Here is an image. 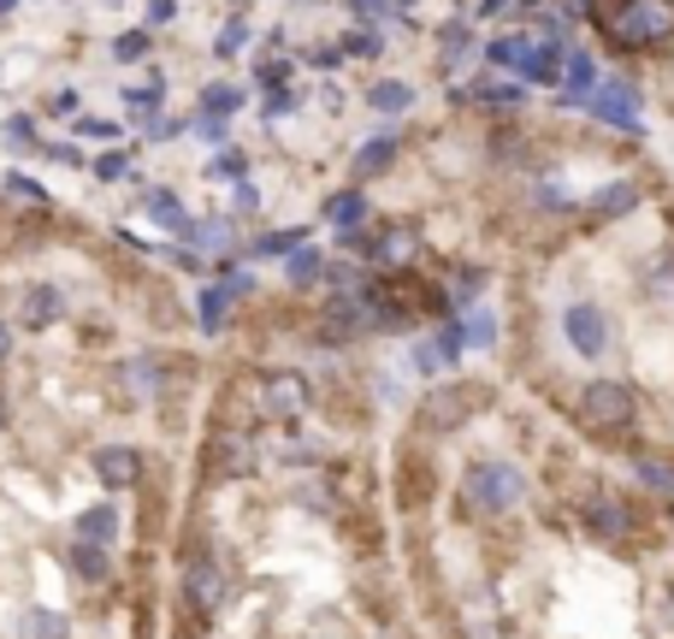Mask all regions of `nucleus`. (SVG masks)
<instances>
[{
	"mask_svg": "<svg viewBox=\"0 0 674 639\" xmlns=\"http://www.w3.org/2000/svg\"><path fill=\"white\" fill-rule=\"evenodd\" d=\"M562 338L580 361H598V355H610V343H615V320L603 315L598 302H568L562 308Z\"/></svg>",
	"mask_w": 674,
	"mask_h": 639,
	"instance_id": "f257e3e1",
	"label": "nucleus"
},
{
	"mask_svg": "<svg viewBox=\"0 0 674 639\" xmlns=\"http://www.w3.org/2000/svg\"><path fill=\"white\" fill-rule=\"evenodd\" d=\"M668 24H674V19H668L663 7H633L628 19L615 24V42H628V48H645V42H656V37H663Z\"/></svg>",
	"mask_w": 674,
	"mask_h": 639,
	"instance_id": "f03ea898",
	"label": "nucleus"
},
{
	"mask_svg": "<svg viewBox=\"0 0 674 639\" xmlns=\"http://www.w3.org/2000/svg\"><path fill=\"white\" fill-rule=\"evenodd\" d=\"M60 315H65V297L42 285V290H30V297H24V315H19V320L30 326V332H48V326H54Z\"/></svg>",
	"mask_w": 674,
	"mask_h": 639,
	"instance_id": "7ed1b4c3",
	"label": "nucleus"
},
{
	"mask_svg": "<svg viewBox=\"0 0 674 639\" xmlns=\"http://www.w3.org/2000/svg\"><path fill=\"white\" fill-rule=\"evenodd\" d=\"M532 54H539V42H521V37H504V42L486 48V60H491V65H509V72H527Z\"/></svg>",
	"mask_w": 674,
	"mask_h": 639,
	"instance_id": "20e7f679",
	"label": "nucleus"
},
{
	"mask_svg": "<svg viewBox=\"0 0 674 639\" xmlns=\"http://www.w3.org/2000/svg\"><path fill=\"white\" fill-rule=\"evenodd\" d=\"M414 249H421V237H414V226H391L385 237H379V255H385V261H408Z\"/></svg>",
	"mask_w": 674,
	"mask_h": 639,
	"instance_id": "39448f33",
	"label": "nucleus"
},
{
	"mask_svg": "<svg viewBox=\"0 0 674 639\" xmlns=\"http://www.w3.org/2000/svg\"><path fill=\"white\" fill-rule=\"evenodd\" d=\"M598 107L610 125H639V113H633V90H603L598 95Z\"/></svg>",
	"mask_w": 674,
	"mask_h": 639,
	"instance_id": "423d86ee",
	"label": "nucleus"
},
{
	"mask_svg": "<svg viewBox=\"0 0 674 639\" xmlns=\"http://www.w3.org/2000/svg\"><path fill=\"white\" fill-rule=\"evenodd\" d=\"M361 214H367V202H361L355 189H343V196H332V202H325V219H332V226H343V231H350Z\"/></svg>",
	"mask_w": 674,
	"mask_h": 639,
	"instance_id": "0eeeda50",
	"label": "nucleus"
},
{
	"mask_svg": "<svg viewBox=\"0 0 674 639\" xmlns=\"http://www.w3.org/2000/svg\"><path fill=\"white\" fill-rule=\"evenodd\" d=\"M592 78H598V65L585 60V54H574V60H568V101H585V90H592Z\"/></svg>",
	"mask_w": 674,
	"mask_h": 639,
	"instance_id": "6e6552de",
	"label": "nucleus"
},
{
	"mask_svg": "<svg viewBox=\"0 0 674 639\" xmlns=\"http://www.w3.org/2000/svg\"><path fill=\"white\" fill-rule=\"evenodd\" d=\"M408 101H414V90H408V83H396V78H391V83H379V90H373V107H379V113H403Z\"/></svg>",
	"mask_w": 674,
	"mask_h": 639,
	"instance_id": "1a4fd4ad",
	"label": "nucleus"
},
{
	"mask_svg": "<svg viewBox=\"0 0 674 639\" xmlns=\"http://www.w3.org/2000/svg\"><path fill=\"white\" fill-rule=\"evenodd\" d=\"M201 107L214 113V118H225V113H231V107H243V95H237V90H225V83H214V90L201 95Z\"/></svg>",
	"mask_w": 674,
	"mask_h": 639,
	"instance_id": "9d476101",
	"label": "nucleus"
},
{
	"mask_svg": "<svg viewBox=\"0 0 674 639\" xmlns=\"http://www.w3.org/2000/svg\"><path fill=\"white\" fill-rule=\"evenodd\" d=\"M391 154H396V143H391V136H385V143H367V148H361V172H385L391 166Z\"/></svg>",
	"mask_w": 674,
	"mask_h": 639,
	"instance_id": "9b49d317",
	"label": "nucleus"
},
{
	"mask_svg": "<svg viewBox=\"0 0 674 639\" xmlns=\"http://www.w3.org/2000/svg\"><path fill=\"white\" fill-rule=\"evenodd\" d=\"M290 279H297V285H314L320 279V255H290Z\"/></svg>",
	"mask_w": 674,
	"mask_h": 639,
	"instance_id": "f8f14e48",
	"label": "nucleus"
},
{
	"mask_svg": "<svg viewBox=\"0 0 674 639\" xmlns=\"http://www.w3.org/2000/svg\"><path fill=\"white\" fill-rule=\"evenodd\" d=\"M143 48H148V37H143V30H125V37L113 42V54H118V60H143Z\"/></svg>",
	"mask_w": 674,
	"mask_h": 639,
	"instance_id": "ddd939ff",
	"label": "nucleus"
},
{
	"mask_svg": "<svg viewBox=\"0 0 674 639\" xmlns=\"http://www.w3.org/2000/svg\"><path fill=\"white\" fill-rule=\"evenodd\" d=\"M628 202H633L628 184H621V189H603V196H598V214H628Z\"/></svg>",
	"mask_w": 674,
	"mask_h": 639,
	"instance_id": "4468645a",
	"label": "nucleus"
},
{
	"mask_svg": "<svg viewBox=\"0 0 674 639\" xmlns=\"http://www.w3.org/2000/svg\"><path fill=\"white\" fill-rule=\"evenodd\" d=\"M479 101H497V107H515L521 90H509V83H479Z\"/></svg>",
	"mask_w": 674,
	"mask_h": 639,
	"instance_id": "2eb2a0df",
	"label": "nucleus"
},
{
	"mask_svg": "<svg viewBox=\"0 0 674 639\" xmlns=\"http://www.w3.org/2000/svg\"><path fill=\"white\" fill-rule=\"evenodd\" d=\"M90 166H95V178H118V172H125V154H101Z\"/></svg>",
	"mask_w": 674,
	"mask_h": 639,
	"instance_id": "dca6fc26",
	"label": "nucleus"
},
{
	"mask_svg": "<svg viewBox=\"0 0 674 639\" xmlns=\"http://www.w3.org/2000/svg\"><path fill=\"white\" fill-rule=\"evenodd\" d=\"M7 189H12V196H19V202H42V189L30 184V178H7Z\"/></svg>",
	"mask_w": 674,
	"mask_h": 639,
	"instance_id": "f3484780",
	"label": "nucleus"
},
{
	"mask_svg": "<svg viewBox=\"0 0 674 639\" xmlns=\"http://www.w3.org/2000/svg\"><path fill=\"white\" fill-rule=\"evenodd\" d=\"M219 172H225V178H243L249 161H243V154H219Z\"/></svg>",
	"mask_w": 674,
	"mask_h": 639,
	"instance_id": "a211bd4d",
	"label": "nucleus"
},
{
	"mask_svg": "<svg viewBox=\"0 0 674 639\" xmlns=\"http://www.w3.org/2000/svg\"><path fill=\"white\" fill-rule=\"evenodd\" d=\"M172 12H178V7H172V0H148V19H154V24H166Z\"/></svg>",
	"mask_w": 674,
	"mask_h": 639,
	"instance_id": "6ab92c4d",
	"label": "nucleus"
},
{
	"mask_svg": "<svg viewBox=\"0 0 674 639\" xmlns=\"http://www.w3.org/2000/svg\"><path fill=\"white\" fill-rule=\"evenodd\" d=\"M355 12H361V19H367V24H373V19H379V12H385V0H355Z\"/></svg>",
	"mask_w": 674,
	"mask_h": 639,
	"instance_id": "aec40b11",
	"label": "nucleus"
},
{
	"mask_svg": "<svg viewBox=\"0 0 674 639\" xmlns=\"http://www.w3.org/2000/svg\"><path fill=\"white\" fill-rule=\"evenodd\" d=\"M7 7H12V0H0V12H7Z\"/></svg>",
	"mask_w": 674,
	"mask_h": 639,
	"instance_id": "412c9836",
	"label": "nucleus"
}]
</instances>
